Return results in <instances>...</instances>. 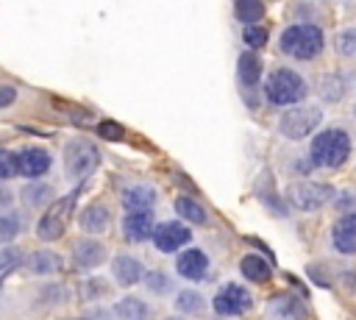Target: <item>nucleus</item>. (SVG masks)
Wrapping results in <instances>:
<instances>
[{
	"instance_id": "ea45409f",
	"label": "nucleus",
	"mask_w": 356,
	"mask_h": 320,
	"mask_svg": "<svg viewBox=\"0 0 356 320\" xmlns=\"http://www.w3.org/2000/svg\"><path fill=\"white\" fill-rule=\"evenodd\" d=\"M83 320H108V314H100V317H97V314H92V317H83Z\"/></svg>"
},
{
	"instance_id": "58836bf2",
	"label": "nucleus",
	"mask_w": 356,
	"mask_h": 320,
	"mask_svg": "<svg viewBox=\"0 0 356 320\" xmlns=\"http://www.w3.org/2000/svg\"><path fill=\"white\" fill-rule=\"evenodd\" d=\"M11 200H14V195H11V189H6V186H0V211H6V209L11 206Z\"/></svg>"
},
{
	"instance_id": "39448f33",
	"label": "nucleus",
	"mask_w": 356,
	"mask_h": 320,
	"mask_svg": "<svg viewBox=\"0 0 356 320\" xmlns=\"http://www.w3.org/2000/svg\"><path fill=\"white\" fill-rule=\"evenodd\" d=\"M100 164V150L86 136H72L64 145V173L70 181H86Z\"/></svg>"
},
{
	"instance_id": "a878e982",
	"label": "nucleus",
	"mask_w": 356,
	"mask_h": 320,
	"mask_svg": "<svg viewBox=\"0 0 356 320\" xmlns=\"http://www.w3.org/2000/svg\"><path fill=\"white\" fill-rule=\"evenodd\" d=\"M175 211H178V217H184V220L192 223V225H206V223H209L206 209H203L195 198H189V195H181V198L175 200Z\"/></svg>"
},
{
	"instance_id": "9b49d317",
	"label": "nucleus",
	"mask_w": 356,
	"mask_h": 320,
	"mask_svg": "<svg viewBox=\"0 0 356 320\" xmlns=\"http://www.w3.org/2000/svg\"><path fill=\"white\" fill-rule=\"evenodd\" d=\"M331 245L342 256H356V214H342L331 225Z\"/></svg>"
},
{
	"instance_id": "b1692460",
	"label": "nucleus",
	"mask_w": 356,
	"mask_h": 320,
	"mask_svg": "<svg viewBox=\"0 0 356 320\" xmlns=\"http://www.w3.org/2000/svg\"><path fill=\"white\" fill-rule=\"evenodd\" d=\"M175 309H178V314H184V317H197V314L206 312V298H203L197 289H181V292L175 295Z\"/></svg>"
},
{
	"instance_id": "c85d7f7f",
	"label": "nucleus",
	"mask_w": 356,
	"mask_h": 320,
	"mask_svg": "<svg viewBox=\"0 0 356 320\" xmlns=\"http://www.w3.org/2000/svg\"><path fill=\"white\" fill-rule=\"evenodd\" d=\"M142 278H145L147 292H153V295H167L172 289V278L161 270H147V273H142Z\"/></svg>"
},
{
	"instance_id": "f704fd0d",
	"label": "nucleus",
	"mask_w": 356,
	"mask_h": 320,
	"mask_svg": "<svg viewBox=\"0 0 356 320\" xmlns=\"http://www.w3.org/2000/svg\"><path fill=\"white\" fill-rule=\"evenodd\" d=\"M17 259H19V253H17V250H11V253H6V256H3V262H0V284H3V281H6V275L17 267Z\"/></svg>"
},
{
	"instance_id": "2eb2a0df",
	"label": "nucleus",
	"mask_w": 356,
	"mask_h": 320,
	"mask_svg": "<svg viewBox=\"0 0 356 320\" xmlns=\"http://www.w3.org/2000/svg\"><path fill=\"white\" fill-rule=\"evenodd\" d=\"M153 209H145V211H128L122 217V234L128 242H145L150 239L153 234Z\"/></svg>"
},
{
	"instance_id": "393cba45",
	"label": "nucleus",
	"mask_w": 356,
	"mask_h": 320,
	"mask_svg": "<svg viewBox=\"0 0 356 320\" xmlns=\"http://www.w3.org/2000/svg\"><path fill=\"white\" fill-rule=\"evenodd\" d=\"M19 195H22V203H25L28 209H42L44 203H50V198H53V186H50V184H42V181L36 178V181L25 184V189H22Z\"/></svg>"
},
{
	"instance_id": "f8f14e48",
	"label": "nucleus",
	"mask_w": 356,
	"mask_h": 320,
	"mask_svg": "<svg viewBox=\"0 0 356 320\" xmlns=\"http://www.w3.org/2000/svg\"><path fill=\"white\" fill-rule=\"evenodd\" d=\"M106 262V245L97 242V239H81L75 248H72V267L75 270H95Z\"/></svg>"
},
{
	"instance_id": "1a4fd4ad",
	"label": "nucleus",
	"mask_w": 356,
	"mask_h": 320,
	"mask_svg": "<svg viewBox=\"0 0 356 320\" xmlns=\"http://www.w3.org/2000/svg\"><path fill=\"white\" fill-rule=\"evenodd\" d=\"M150 239H153L156 250H161V253H175V250H181V248L192 239V234H189V225H184V223H178V220H170V223L153 225Z\"/></svg>"
},
{
	"instance_id": "ddd939ff",
	"label": "nucleus",
	"mask_w": 356,
	"mask_h": 320,
	"mask_svg": "<svg viewBox=\"0 0 356 320\" xmlns=\"http://www.w3.org/2000/svg\"><path fill=\"white\" fill-rule=\"evenodd\" d=\"M175 270L181 278L186 281H200L209 270V256L200 250V248H189V250H181L178 259H175Z\"/></svg>"
},
{
	"instance_id": "2f4dec72",
	"label": "nucleus",
	"mask_w": 356,
	"mask_h": 320,
	"mask_svg": "<svg viewBox=\"0 0 356 320\" xmlns=\"http://www.w3.org/2000/svg\"><path fill=\"white\" fill-rule=\"evenodd\" d=\"M95 131H97V136L106 139V142H120V139L125 136V128H122L120 122H114V120H100Z\"/></svg>"
},
{
	"instance_id": "20e7f679",
	"label": "nucleus",
	"mask_w": 356,
	"mask_h": 320,
	"mask_svg": "<svg viewBox=\"0 0 356 320\" xmlns=\"http://www.w3.org/2000/svg\"><path fill=\"white\" fill-rule=\"evenodd\" d=\"M323 122V109L320 106H309V103H295L286 106L278 117V134L289 142H300L309 139Z\"/></svg>"
},
{
	"instance_id": "79ce46f5",
	"label": "nucleus",
	"mask_w": 356,
	"mask_h": 320,
	"mask_svg": "<svg viewBox=\"0 0 356 320\" xmlns=\"http://www.w3.org/2000/svg\"><path fill=\"white\" fill-rule=\"evenodd\" d=\"M353 120H356V106H353Z\"/></svg>"
},
{
	"instance_id": "6ab92c4d",
	"label": "nucleus",
	"mask_w": 356,
	"mask_h": 320,
	"mask_svg": "<svg viewBox=\"0 0 356 320\" xmlns=\"http://www.w3.org/2000/svg\"><path fill=\"white\" fill-rule=\"evenodd\" d=\"M345 95H348L345 75H339V72H325V75L317 78V97H320L323 103L334 106V103L345 100Z\"/></svg>"
},
{
	"instance_id": "cd10ccee",
	"label": "nucleus",
	"mask_w": 356,
	"mask_h": 320,
	"mask_svg": "<svg viewBox=\"0 0 356 320\" xmlns=\"http://www.w3.org/2000/svg\"><path fill=\"white\" fill-rule=\"evenodd\" d=\"M334 50L339 58H356V25H345L334 33Z\"/></svg>"
},
{
	"instance_id": "c756f323",
	"label": "nucleus",
	"mask_w": 356,
	"mask_h": 320,
	"mask_svg": "<svg viewBox=\"0 0 356 320\" xmlns=\"http://www.w3.org/2000/svg\"><path fill=\"white\" fill-rule=\"evenodd\" d=\"M19 231H22V220H19V214H14V211H3V214H0V245L17 239Z\"/></svg>"
},
{
	"instance_id": "72a5a7b5",
	"label": "nucleus",
	"mask_w": 356,
	"mask_h": 320,
	"mask_svg": "<svg viewBox=\"0 0 356 320\" xmlns=\"http://www.w3.org/2000/svg\"><path fill=\"white\" fill-rule=\"evenodd\" d=\"M17 175V153L0 150V178H14Z\"/></svg>"
},
{
	"instance_id": "5701e85b",
	"label": "nucleus",
	"mask_w": 356,
	"mask_h": 320,
	"mask_svg": "<svg viewBox=\"0 0 356 320\" xmlns=\"http://www.w3.org/2000/svg\"><path fill=\"white\" fill-rule=\"evenodd\" d=\"M114 314L120 320H150V306L142 298L128 295V298H122V301L114 303Z\"/></svg>"
},
{
	"instance_id": "6e6552de",
	"label": "nucleus",
	"mask_w": 356,
	"mask_h": 320,
	"mask_svg": "<svg viewBox=\"0 0 356 320\" xmlns=\"http://www.w3.org/2000/svg\"><path fill=\"white\" fill-rule=\"evenodd\" d=\"M250 306H253V298H250V292H248L245 287H239V284H225V287L214 295V301H211V309H214L217 317H239V314H245Z\"/></svg>"
},
{
	"instance_id": "0eeeda50",
	"label": "nucleus",
	"mask_w": 356,
	"mask_h": 320,
	"mask_svg": "<svg viewBox=\"0 0 356 320\" xmlns=\"http://www.w3.org/2000/svg\"><path fill=\"white\" fill-rule=\"evenodd\" d=\"M78 189H81V186H78ZM78 189H72L70 195H64L61 200H56V203L39 217V223H36V237H39V239L50 242V239H58V237L64 234V225H67V217H70V211H72V206H75Z\"/></svg>"
},
{
	"instance_id": "423d86ee",
	"label": "nucleus",
	"mask_w": 356,
	"mask_h": 320,
	"mask_svg": "<svg viewBox=\"0 0 356 320\" xmlns=\"http://www.w3.org/2000/svg\"><path fill=\"white\" fill-rule=\"evenodd\" d=\"M286 200L298 211H317L325 203L334 200V186L331 184H317V181H295L286 186Z\"/></svg>"
},
{
	"instance_id": "473e14b6",
	"label": "nucleus",
	"mask_w": 356,
	"mask_h": 320,
	"mask_svg": "<svg viewBox=\"0 0 356 320\" xmlns=\"http://www.w3.org/2000/svg\"><path fill=\"white\" fill-rule=\"evenodd\" d=\"M106 292H108V287H106V281H103V278H89V281H83V284H81V289H78V295H81L83 301L100 298V295H106Z\"/></svg>"
},
{
	"instance_id": "bb28decb",
	"label": "nucleus",
	"mask_w": 356,
	"mask_h": 320,
	"mask_svg": "<svg viewBox=\"0 0 356 320\" xmlns=\"http://www.w3.org/2000/svg\"><path fill=\"white\" fill-rule=\"evenodd\" d=\"M234 14L242 25H256L264 17V3L261 0H234Z\"/></svg>"
},
{
	"instance_id": "f03ea898",
	"label": "nucleus",
	"mask_w": 356,
	"mask_h": 320,
	"mask_svg": "<svg viewBox=\"0 0 356 320\" xmlns=\"http://www.w3.org/2000/svg\"><path fill=\"white\" fill-rule=\"evenodd\" d=\"M278 50L298 61H312L325 50V33L314 22H292L281 31Z\"/></svg>"
},
{
	"instance_id": "dca6fc26",
	"label": "nucleus",
	"mask_w": 356,
	"mask_h": 320,
	"mask_svg": "<svg viewBox=\"0 0 356 320\" xmlns=\"http://www.w3.org/2000/svg\"><path fill=\"white\" fill-rule=\"evenodd\" d=\"M108 223H111V211H108V206L100 203V200L86 203V206L81 209V214H78V225H81V231H86V234H103V231L108 228Z\"/></svg>"
},
{
	"instance_id": "7ed1b4c3",
	"label": "nucleus",
	"mask_w": 356,
	"mask_h": 320,
	"mask_svg": "<svg viewBox=\"0 0 356 320\" xmlns=\"http://www.w3.org/2000/svg\"><path fill=\"white\" fill-rule=\"evenodd\" d=\"M264 89V100L270 106H295L303 103L309 97V83L300 72H295L292 67H275L267 81L261 83Z\"/></svg>"
},
{
	"instance_id": "f257e3e1",
	"label": "nucleus",
	"mask_w": 356,
	"mask_h": 320,
	"mask_svg": "<svg viewBox=\"0 0 356 320\" xmlns=\"http://www.w3.org/2000/svg\"><path fill=\"white\" fill-rule=\"evenodd\" d=\"M350 150H353V139L345 128H323L312 134L309 159L314 167L337 170L350 159Z\"/></svg>"
},
{
	"instance_id": "f3484780",
	"label": "nucleus",
	"mask_w": 356,
	"mask_h": 320,
	"mask_svg": "<svg viewBox=\"0 0 356 320\" xmlns=\"http://www.w3.org/2000/svg\"><path fill=\"white\" fill-rule=\"evenodd\" d=\"M142 262L136 256H128V253H117L111 259V275L117 278V284L122 287H134L142 281Z\"/></svg>"
},
{
	"instance_id": "aec40b11",
	"label": "nucleus",
	"mask_w": 356,
	"mask_h": 320,
	"mask_svg": "<svg viewBox=\"0 0 356 320\" xmlns=\"http://www.w3.org/2000/svg\"><path fill=\"white\" fill-rule=\"evenodd\" d=\"M270 312L275 320H306V306L295 295H275L270 298Z\"/></svg>"
},
{
	"instance_id": "a211bd4d",
	"label": "nucleus",
	"mask_w": 356,
	"mask_h": 320,
	"mask_svg": "<svg viewBox=\"0 0 356 320\" xmlns=\"http://www.w3.org/2000/svg\"><path fill=\"white\" fill-rule=\"evenodd\" d=\"M122 206L128 211H145V209H153L156 206V189L150 184H131L122 189Z\"/></svg>"
},
{
	"instance_id": "4468645a",
	"label": "nucleus",
	"mask_w": 356,
	"mask_h": 320,
	"mask_svg": "<svg viewBox=\"0 0 356 320\" xmlns=\"http://www.w3.org/2000/svg\"><path fill=\"white\" fill-rule=\"evenodd\" d=\"M261 58L256 50H242L239 58H236V81L242 89H256L261 83Z\"/></svg>"
},
{
	"instance_id": "4be33fe9",
	"label": "nucleus",
	"mask_w": 356,
	"mask_h": 320,
	"mask_svg": "<svg viewBox=\"0 0 356 320\" xmlns=\"http://www.w3.org/2000/svg\"><path fill=\"white\" fill-rule=\"evenodd\" d=\"M58 267H61V256H58L56 250L42 248V250H33V253L28 256V270H31L33 275H50V273H56Z\"/></svg>"
},
{
	"instance_id": "e433bc0d",
	"label": "nucleus",
	"mask_w": 356,
	"mask_h": 320,
	"mask_svg": "<svg viewBox=\"0 0 356 320\" xmlns=\"http://www.w3.org/2000/svg\"><path fill=\"white\" fill-rule=\"evenodd\" d=\"M14 100H17V89L14 86H0V109L11 106Z\"/></svg>"
},
{
	"instance_id": "412c9836",
	"label": "nucleus",
	"mask_w": 356,
	"mask_h": 320,
	"mask_svg": "<svg viewBox=\"0 0 356 320\" xmlns=\"http://www.w3.org/2000/svg\"><path fill=\"white\" fill-rule=\"evenodd\" d=\"M239 270H242V275H245L248 281H253V284H264V281H270V275H273L270 262H267L264 256H259V253H248V256H242Z\"/></svg>"
},
{
	"instance_id": "a19ab883",
	"label": "nucleus",
	"mask_w": 356,
	"mask_h": 320,
	"mask_svg": "<svg viewBox=\"0 0 356 320\" xmlns=\"http://www.w3.org/2000/svg\"><path fill=\"white\" fill-rule=\"evenodd\" d=\"M164 320H186L184 314H172V317H164Z\"/></svg>"
},
{
	"instance_id": "9d476101",
	"label": "nucleus",
	"mask_w": 356,
	"mask_h": 320,
	"mask_svg": "<svg viewBox=\"0 0 356 320\" xmlns=\"http://www.w3.org/2000/svg\"><path fill=\"white\" fill-rule=\"evenodd\" d=\"M50 164H53V159L44 147H22L17 153V175H22L28 181L42 178L50 170Z\"/></svg>"
},
{
	"instance_id": "7c9ffc66",
	"label": "nucleus",
	"mask_w": 356,
	"mask_h": 320,
	"mask_svg": "<svg viewBox=\"0 0 356 320\" xmlns=\"http://www.w3.org/2000/svg\"><path fill=\"white\" fill-rule=\"evenodd\" d=\"M242 42H245L248 50H261V47L267 45V28H264L261 22L245 25V28H242Z\"/></svg>"
},
{
	"instance_id": "c9c22d12",
	"label": "nucleus",
	"mask_w": 356,
	"mask_h": 320,
	"mask_svg": "<svg viewBox=\"0 0 356 320\" xmlns=\"http://www.w3.org/2000/svg\"><path fill=\"white\" fill-rule=\"evenodd\" d=\"M42 298H50V301H58V303H61V301L67 298V292H64V287H61V284H56V287H53V284H47V287H44V292H42Z\"/></svg>"
},
{
	"instance_id": "4c0bfd02",
	"label": "nucleus",
	"mask_w": 356,
	"mask_h": 320,
	"mask_svg": "<svg viewBox=\"0 0 356 320\" xmlns=\"http://www.w3.org/2000/svg\"><path fill=\"white\" fill-rule=\"evenodd\" d=\"M312 167H314L312 159H295V161H292V173H300V175H306Z\"/></svg>"
}]
</instances>
